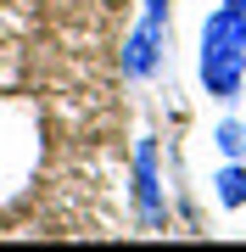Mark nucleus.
<instances>
[{"label": "nucleus", "instance_id": "obj_6", "mask_svg": "<svg viewBox=\"0 0 246 252\" xmlns=\"http://www.w3.org/2000/svg\"><path fill=\"white\" fill-rule=\"evenodd\" d=\"M224 6H229V11H241V17H246V0H224Z\"/></svg>", "mask_w": 246, "mask_h": 252}, {"label": "nucleus", "instance_id": "obj_4", "mask_svg": "<svg viewBox=\"0 0 246 252\" xmlns=\"http://www.w3.org/2000/svg\"><path fill=\"white\" fill-rule=\"evenodd\" d=\"M213 185H219V202L224 207H246V168H224Z\"/></svg>", "mask_w": 246, "mask_h": 252}, {"label": "nucleus", "instance_id": "obj_3", "mask_svg": "<svg viewBox=\"0 0 246 252\" xmlns=\"http://www.w3.org/2000/svg\"><path fill=\"white\" fill-rule=\"evenodd\" d=\"M123 67L129 73H151L157 67V23L146 17V28H135V39L123 45Z\"/></svg>", "mask_w": 246, "mask_h": 252}, {"label": "nucleus", "instance_id": "obj_5", "mask_svg": "<svg viewBox=\"0 0 246 252\" xmlns=\"http://www.w3.org/2000/svg\"><path fill=\"white\" fill-rule=\"evenodd\" d=\"M213 140H219L224 157H246V129H241V124H219V135H213Z\"/></svg>", "mask_w": 246, "mask_h": 252}, {"label": "nucleus", "instance_id": "obj_1", "mask_svg": "<svg viewBox=\"0 0 246 252\" xmlns=\"http://www.w3.org/2000/svg\"><path fill=\"white\" fill-rule=\"evenodd\" d=\"M241 73H246V51H201V84H207V95L235 101Z\"/></svg>", "mask_w": 246, "mask_h": 252}, {"label": "nucleus", "instance_id": "obj_2", "mask_svg": "<svg viewBox=\"0 0 246 252\" xmlns=\"http://www.w3.org/2000/svg\"><path fill=\"white\" fill-rule=\"evenodd\" d=\"M135 196H140L146 224H157L163 202H157V146H151V140H140V152H135Z\"/></svg>", "mask_w": 246, "mask_h": 252}]
</instances>
